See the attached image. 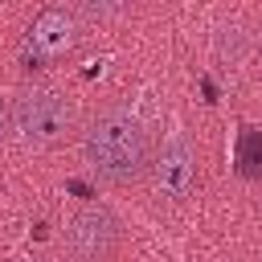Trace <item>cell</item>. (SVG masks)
I'll return each instance as SVG.
<instances>
[{
  "label": "cell",
  "mask_w": 262,
  "mask_h": 262,
  "mask_svg": "<svg viewBox=\"0 0 262 262\" xmlns=\"http://www.w3.org/2000/svg\"><path fill=\"white\" fill-rule=\"evenodd\" d=\"M8 135H12V111H8V98L0 94V147L8 143Z\"/></svg>",
  "instance_id": "cell-7"
},
{
  "label": "cell",
  "mask_w": 262,
  "mask_h": 262,
  "mask_svg": "<svg viewBox=\"0 0 262 262\" xmlns=\"http://www.w3.org/2000/svg\"><path fill=\"white\" fill-rule=\"evenodd\" d=\"M242 172L246 176L262 172V135L258 131H246V139H242Z\"/></svg>",
  "instance_id": "cell-6"
},
{
  "label": "cell",
  "mask_w": 262,
  "mask_h": 262,
  "mask_svg": "<svg viewBox=\"0 0 262 262\" xmlns=\"http://www.w3.org/2000/svg\"><path fill=\"white\" fill-rule=\"evenodd\" d=\"M151 196L156 201H168V205H180L188 201L192 184H196V151L184 135H172L160 156L151 160Z\"/></svg>",
  "instance_id": "cell-5"
},
{
  "label": "cell",
  "mask_w": 262,
  "mask_h": 262,
  "mask_svg": "<svg viewBox=\"0 0 262 262\" xmlns=\"http://www.w3.org/2000/svg\"><path fill=\"white\" fill-rule=\"evenodd\" d=\"M61 242L74 262H115L123 246V225L106 205H82L70 217Z\"/></svg>",
  "instance_id": "cell-4"
},
{
  "label": "cell",
  "mask_w": 262,
  "mask_h": 262,
  "mask_svg": "<svg viewBox=\"0 0 262 262\" xmlns=\"http://www.w3.org/2000/svg\"><path fill=\"white\" fill-rule=\"evenodd\" d=\"M82 156L106 184H135L151 168L147 127L119 102L98 106L82 127Z\"/></svg>",
  "instance_id": "cell-1"
},
{
  "label": "cell",
  "mask_w": 262,
  "mask_h": 262,
  "mask_svg": "<svg viewBox=\"0 0 262 262\" xmlns=\"http://www.w3.org/2000/svg\"><path fill=\"white\" fill-rule=\"evenodd\" d=\"M12 135L29 147V151H53L61 147L74 131H78V111L74 102L61 94V90H49V86H33V90H20L12 102Z\"/></svg>",
  "instance_id": "cell-2"
},
{
  "label": "cell",
  "mask_w": 262,
  "mask_h": 262,
  "mask_svg": "<svg viewBox=\"0 0 262 262\" xmlns=\"http://www.w3.org/2000/svg\"><path fill=\"white\" fill-rule=\"evenodd\" d=\"M82 37H86V16H82V8H74V4H45V8L29 20V29H25V37H20V66H25V70L53 66V61L70 57V53L82 45Z\"/></svg>",
  "instance_id": "cell-3"
}]
</instances>
